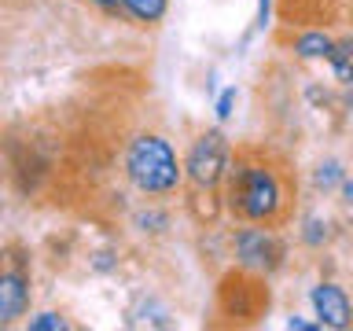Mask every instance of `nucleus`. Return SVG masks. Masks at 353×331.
Masks as SVG:
<instances>
[{"label":"nucleus","mask_w":353,"mask_h":331,"mask_svg":"<svg viewBox=\"0 0 353 331\" xmlns=\"http://www.w3.org/2000/svg\"><path fill=\"white\" fill-rule=\"evenodd\" d=\"M228 206L232 214H239L243 221H276L283 210V188L269 166L261 162H239L232 170L228 184Z\"/></svg>","instance_id":"f257e3e1"},{"label":"nucleus","mask_w":353,"mask_h":331,"mask_svg":"<svg viewBox=\"0 0 353 331\" xmlns=\"http://www.w3.org/2000/svg\"><path fill=\"white\" fill-rule=\"evenodd\" d=\"M129 177L140 192H170L181 181V166H176L173 148L162 137H140L129 148Z\"/></svg>","instance_id":"f03ea898"},{"label":"nucleus","mask_w":353,"mask_h":331,"mask_svg":"<svg viewBox=\"0 0 353 331\" xmlns=\"http://www.w3.org/2000/svg\"><path fill=\"white\" fill-rule=\"evenodd\" d=\"M228 170V140L221 132H203L188 151V177L203 188H214Z\"/></svg>","instance_id":"7ed1b4c3"},{"label":"nucleus","mask_w":353,"mask_h":331,"mask_svg":"<svg viewBox=\"0 0 353 331\" xmlns=\"http://www.w3.org/2000/svg\"><path fill=\"white\" fill-rule=\"evenodd\" d=\"M236 258L247 269L258 272H272L283 261V243L272 228H243L236 236Z\"/></svg>","instance_id":"20e7f679"},{"label":"nucleus","mask_w":353,"mask_h":331,"mask_svg":"<svg viewBox=\"0 0 353 331\" xmlns=\"http://www.w3.org/2000/svg\"><path fill=\"white\" fill-rule=\"evenodd\" d=\"M313 313L320 317V328H350L353 324V305L339 283H316L309 291Z\"/></svg>","instance_id":"39448f33"},{"label":"nucleus","mask_w":353,"mask_h":331,"mask_svg":"<svg viewBox=\"0 0 353 331\" xmlns=\"http://www.w3.org/2000/svg\"><path fill=\"white\" fill-rule=\"evenodd\" d=\"M30 305V283L19 272H0V324H11L26 313Z\"/></svg>","instance_id":"423d86ee"},{"label":"nucleus","mask_w":353,"mask_h":331,"mask_svg":"<svg viewBox=\"0 0 353 331\" xmlns=\"http://www.w3.org/2000/svg\"><path fill=\"white\" fill-rule=\"evenodd\" d=\"M327 63H331V70H335V77H339V81H346V85H353V37H346V41H339L335 48H331V55H327Z\"/></svg>","instance_id":"0eeeda50"},{"label":"nucleus","mask_w":353,"mask_h":331,"mask_svg":"<svg viewBox=\"0 0 353 331\" xmlns=\"http://www.w3.org/2000/svg\"><path fill=\"white\" fill-rule=\"evenodd\" d=\"M331 48H335V41L324 37V33H305V37H298L294 52L302 55V59H327Z\"/></svg>","instance_id":"6e6552de"},{"label":"nucleus","mask_w":353,"mask_h":331,"mask_svg":"<svg viewBox=\"0 0 353 331\" xmlns=\"http://www.w3.org/2000/svg\"><path fill=\"white\" fill-rule=\"evenodd\" d=\"M129 8V15H137L140 22H159L165 15V0H121Z\"/></svg>","instance_id":"1a4fd4ad"},{"label":"nucleus","mask_w":353,"mask_h":331,"mask_svg":"<svg viewBox=\"0 0 353 331\" xmlns=\"http://www.w3.org/2000/svg\"><path fill=\"white\" fill-rule=\"evenodd\" d=\"M30 328L33 331H63V328H70L59 313H41V317H33L30 320Z\"/></svg>","instance_id":"9d476101"},{"label":"nucleus","mask_w":353,"mask_h":331,"mask_svg":"<svg viewBox=\"0 0 353 331\" xmlns=\"http://www.w3.org/2000/svg\"><path fill=\"white\" fill-rule=\"evenodd\" d=\"M342 181V170H339V162H324L316 170V188H335Z\"/></svg>","instance_id":"9b49d317"},{"label":"nucleus","mask_w":353,"mask_h":331,"mask_svg":"<svg viewBox=\"0 0 353 331\" xmlns=\"http://www.w3.org/2000/svg\"><path fill=\"white\" fill-rule=\"evenodd\" d=\"M232 107H236V88H225V92H221V99H217V118H228Z\"/></svg>","instance_id":"f8f14e48"},{"label":"nucleus","mask_w":353,"mask_h":331,"mask_svg":"<svg viewBox=\"0 0 353 331\" xmlns=\"http://www.w3.org/2000/svg\"><path fill=\"white\" fill-rule=\"evenodd\" d=\"M269 8H272V0H258V22H254L258 30L269 26Z\"/></svg>","instance_id":"ddd939ff"},{"label":"nucleus","mask_w":353,"mask_h":331,"mask_svg":"<svg viewBox=\"0 0 353 331\" xmlns=\"http://www.w3.org/2000/svg\"><path fill=\"white\" fill-rule=\"evenodd\" d=\"M287 328H298V331H313V328H320V324H309V320H302V317H291V320H287Z\"/></svg>","instance_id":"4468645a"},{"label":"nucleus","mask_w":353,"mask_h":331,"mask_svg":"<svg viewBox=\"0 0 353 331\" xmlns=\"http://www.w3.org/2000/svg\"><path fill=\"white\" fill-rule=\"evenodd\" d=\"M342 199H346V206L353 210V177H350L346 184H342Z\"/></svg>","instance_id":"2eb2a0df"},{"label":"nucleus","mask_w":353,"mask_h":331,"mask_svg":"<svg viewBox=\"0 0 353 331\" xmlns=\"http://www.w3.org/2000/svg\"><path fill=\"white\" fill-rule=\"evenodd\" d=\"M346 107H350V118H353V85H350V92H346Z\"/></svg>","instance_id":"dca6fc26"},{"label":"nucleus","mask_w":353,"mask_h":331,"mask_svg":"<svg viewBox=\"0 0 353 331\" xmlns=\"http://www.w3.org/2000/svg\"><path fill=\"white\" fill-rule=\"evenodd\" d=\"M96 4H118V0H96Z\"/></svg>","instance_id":"f3484780"}]
</instances>
